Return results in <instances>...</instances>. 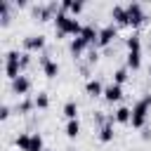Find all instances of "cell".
Returning <instances> with one entry per match:
<instances>
[{
	"label": "cell",
	"instance_id": "26",
	"mask_svg": "<svg viewBox=\"0 0 151 151\" xmlns=\"http://www.w3.org/2000/svg\"><path fill=\"white\" fill-rule=\"evenodd\" d=\"M19 64H21V71H24V68L31 64V54H28V52H21V61H19Z\"/></svg>",
	"mask_w": 151,
	"mask_h": 151
},
{
	"label": "cell",
	"instance_id": "12",
	"mask_svg": "<svg viewBox=\"0 0 151 151\" xmlns=\"http://www.w3.org/2000/svg\"><path fill=\"white\" fill-rule=\"evenodd\" d=\"M87 47H90V45H87L80 35H78V38H73V40H71V45H68V50H71V54H73V57H80Z\"/></svg>",
	"mask_w": 151,
	"mask_h": 151
},
{
	"label": "cell",
	"instance_id": "9",
	"mask_svg": "<svg viewBox=\"0 0 151 151\" xmlns=\"http://www.w3.org/2000/svg\"><path fill=\"white\" fill-rule=\"evenodd\" d=\"M80 38H83L90 47H94V45H97V38H99V28H97V26H92V24H90V26H83Z\"/></svg>",
	"mask_w": 151,
	"mask_h": 151
},
{
	"label": "cell",
	"instance_id": "2",
	"mask_svg": "<svg viewBox=\"0 0 151 151\" xmlns=\"http://www.w3.org/2000/svg\"><path fill=\"white\" fill-rule=\"evenodd\" d=\"M149 109H151V94H144L134 106H132V127L137 130H144L146 125V118H149Z\"/></svg>",
	"mask_w": 151,
	"mask_h": 151
},
{
	"label": "cell",
	"instance_id": "17",
	"mask_svg": "<svg viewBox=\"0 0 151 151\" xmlns=\"http://www.w3.org/2000/svg\"><path fill=\"white\" fill-rule=\"evenodd\" d=\"M142 66V52H127V68L137 71Z\"/></svg>",
	"mask_w": 151,
	"mask_h": 151
},
{
	"label": "cell",
	"instance_id": "30",
	"mask_svg": "<svg viewBox=\"0 0 151 151\" xmlns=\"http://www.w3.org/2000/svg\"><path fill=\"white\" fill-rule=\"evenodd\" d=\"M149 76H151V66H149Z\"/></svg>",
	"mask_w": 151,
	"mask_h": 151
},
{
	"label": "cell",
	"instance_id": "29",
	"mask_svg": "<svg viewBox=\"0 0 151 151\" xmlns=\"http://www.w3.org/2000/svg\"><path fill=\"white\" fill-rule=\"evenodd\" d=\"M142 139H146V142L151 139V130H149V127H144V130H142Z\"/></svg>",
	"mask_w": 151,
	"mask_h": 151
},
{
	"label": "cell",
	"instance_id": "14",
	"mask_svg": "<svg viewBox=\"0 0 151 151\" xmlns=\"http://www.w3.org/2000/svg\"><path fill=\"white\" fill-rule=\"evenodd\" d=\"M113 118H116V123H130V120H132V109L120 106V109H116Z\"/></svg>",
	"mask_w": 151,
	"mask_h": 151
},
{
	"label": "cell",
	"instance_id": "13",
	"mask_svg": "<svg viewBox=\"0 0 151 151\" xmlns=\"http://www.w3.org/2000/svg\"><path fill=\"white\" fill-rule=\"evenodd\" d=\"M85 92H87L90 97H104V85H101L99 80H87Z\"/></svg>",
	"mask_w": 151,
	"mask_h": 151
},
{
	"label": "cell",
	"instance_id": "1",
	"mask_svg": "<svg viewBox=\"0 0 151 151\" xmlns=\"http://www.w3.org/2000/svg\"><path fill=\"white\" fill-rule=\"evenodd\" d=\"M54 26H57V31L64 33V35H76V38H78V35L83 33V24H80L76 17H68L66 12H57Z\"/></svg>",
	"mask_w": 151,
	"mask_h": 151
},
{
	"label": "cell",
	"instance_id": "3",
	"mask_svg": "<svg viewBox=\"0 0 151 151\" xmlns=\"http://www.w3.org/2000/svg\"><path fill=\"white\" fill-rule=\"evenodd\" d=\"M125 9H127V24H130V26H139V24L146 19L144 7H142L139 2H130V5H125Z\"/></svg>",
	"mask_w": 151,
	"mask_h": 151
},
{
	"label": "cell",
	"instance_id": "23",
	"mask_svg": "<svg viewBox=\"0 0 151 151\" xmlns=\"http://www.w3.org/2000/svg\"><path fill=\"white\" fill-rule=\"evenodd\" d=\"M28 151H45V144H42V137L35 132V134H31V149Z\"/></svg>",
	"mask_w": 151,
	"mask_h": 151
},
{
	"label": "cell",
	"instance_id": "15",
	"mask_svg": "<svg viewBox=\"0 0 151 151\" xmlns=\"http://www.w3.org/2000/svg\"><path fill=\"white\" fill-rule=\"evenodd\" d=\"M5 76L9 80H17L19 76H24L21 73V64H5Z\"/></svg>",
	"mask_w": 151,
	"mask_h": 151
},
{
	"label": "cell",
	"instance_id": "20",
	"mask_svg": "<svg viewBox=\"0 0 151 151\" xmlns=\"http://www.w3.org/2000/svg\"><path fill=\"white\" fill-rule=\"evenodd\" d=\"M14 144H17V149H21V151H28V149H31V134L21 132V134L14 139Z\"/></svg>",
	"mask_w": 151,
	"mask_h": 151
},
{
	"label": "cell",
	"instance_id": "7",
	"mask_svg": "<svg viewBox=\"0 0 151 151\" xmlns=\"http://www.w3.org/2000/svg\"><path fill=\"white\" fill-rule=\"evenodd\" d=\"M40 64H42V73H45L47 78H57V76H59V64H57V61H52L47 54H42V57H40Z\"/></svg>",
	"mask_w": 151,
	"mask_h": 151
},
{
	"label": "cell",
	"instance_id": "21",
	"mask_svg": "<svg viewBox=\"0 0 151 151\" xmlns=\"http://www.w3.org/2000/svg\"><path fill=\"white\" fill-rule=\"evenodd\" d=\"M33 106H35V101H33V99H28V97H24V99L17 104V113H28Z\"/></svg>",
	"mask_w": 151,
	"mask_h": 151
},
{
	"label": "cell",
	"instance_id": "31",
	"mask_svg": "<svg viewBox=\"0 0 151 151\" xmlns=\"http://www.w3.org/2000/svg\"><path fill=\"white\" fill-rule=\"evenodd\" d=\"M45 151H52V149H45Z\"/></svg>",
	"mask_w": 151,
	"mask_h": 151
},
{
	"label": "cell",
	"instance_id": "27",
	"mask_svg": "<svg viewBox=\"0 0 151 151\" xmlns=\"http://www.w3.org/2000/svg\"><path fill=\"white\" fill-rule=\"evenodd\" d=\"M9 113H12V111H9V106H7V104H2V106H0V120H7V118H9Z\"/></svg>",
	"mask_w": 151,
	"mask_h": 151
},
{
	"label": "cell",
	"instance_id": "22",
	"mask_svg": "<svg viewBox=\"0 0 151 151\" xmlns=\"http://www.w3.org/2000/svg\"><path fill=\"white\" fill-rule=\"evenodd\" d=\"M33 101H35V109H47V106H50V97H47V92H38Z\"/></svg>",
	"mask_w": 151,
	"mask_h": 151
},
{
	"label": "cell",
	"instance_id": "18",
	"mask_svg": "<svg viewBox=\"0 0 151 151\" xmlns=\"http://www.w3.org/2000/svg\"><path fill=\"white\" fill-rule=\"evenodd\" d=\"M64 116L68 120H78V104L76 101H66L64 104Z\"/></svg>",
	"mask_w": 151,
	"mask_h": 151
},
{
	"label": "cell",
	"instance_id": "11",
	"mask_svg": "<svg viewBox=\"0 0 151 151\" xmlns=\"http://www.w3.org/2000/svg\"><path fill=\"white\" fill-rule=\"evenodd\" d=\"M113 120H116V118L109 116V123L99 127V139H101V142H111V139H113V134H116V132H113Z\"/></svg>",
	"mask_w": 151,
	"mask_h": 151
},
{
	"label": "cell",
	"instance_id": "25",
	"mask_svg": "<svg viewBox=\"0 0 151 151\" xmlns=\"http://www.w3.org/2000/svg\"><path fill=\"white\" fill-rule=\"evenodd\" d=\"M19 61H21V52L9 50V52L5 54V64H19Z\"/></svg>",
	"mask_w": 151,
	"mask_h": 151
},
{
	"label": "cell",
	"instance_id": "8",
	"mask_svg": "<svg viewBox=\"0 0 151 151\" xmlns=\"http://www.w3.org/2000/svg\"><path fill=\"white\" fill-rule=\"evenodd\" d=\"M104 99L111 101V104H113V101H120V99H123V87L116 85V83L106 85V87H104Z\"/></svg>",
	"mask_w": 151,
	"mask_h": 151
},
{
	"label": "cell",
	"instance_id": "16",
	"mask_svg": "<svg viewBox=\"0 0 151 151\" xmlns=\"http://www.w3.org/2000/svg\"><path fill=\"white\" fill-rule=\"evenodd\" d=\"M125 45H127L130 52H142V38H139L137 33H132V35L125 40Z\"/></svg>",
	"mask_w": 151,
	"mask_h": 151
},
{
	"label": "cell",
	"instance_id": "5",
	"mask_svg": "<svg viewBox=\"0 0 151 151\" xmlns=\"http://www.w3.org/2000/svg\"><path fill=\"white\" fill-rule=\"evenodd\" d=\"M28 90H31V80H28V76H19L17 80H12V92H14V94L26 97Z\"/></svg>",
	"mask_w": 151,
	"mask_h": 151
},
{
	"label": "cell",
	"instance_id": "24",
	"mask_svg": "<svg viewBox=\"0 0 151 151\" xmlns=\"http://www.w3.org/2000/svg\"><path fill=\"white\" fill-rule=\"evenodd\" d=\"M127 78H130V76H127V68H118V71L113 73V83L120 85V87H123V83H125Z\"/></svg>",
	"mask_w": 151,
	"mask_h": 151
},
{
	"label": "cell",
	"instance_id": "4",
	"mask_svg": "<svg viewBox=\"0 0 151 151\" xmlns=\"http://www.w3.org/2000/svg\"><path fill=\"white\" fill-rule=\"evenodd\" d=\"M118 35V28L111 24V26H104V28H99V38H97V47H106V45H111V40Z\"/></svg>",
	"mask_w": 151,
	"mask_h": 151
},
{
	"label": "cell",
	"instance_id": "6",
	"mask_svg": "<svg viewBox=\"0 0 151 151\" xmlns=\"http://www.w3.org/2000/svg\"><path fill=\"white\" fill-rule=\"evenodd\" d=\"M45 47V35H26L24 38V50L26 52H35Z\"/></svg>",
	"mask_w": 151,
	"mask_h": 151
},
{
	"label": "cell",
	"instance_id": "28",
	"mask_svg": "<svg viewBox=\"0 0 151 151\" xmlns=\"http://www.w3.org/2000/svg\"><path fill=\"white\" fill-rule=\"evenodd\" d=\"M83 7H85L83 2H76V0H73V5H71V12H73V14H80V12H83Z\"/></svg>",
	"mask_w": 151,
	"mask_h": 151
},
{
	"label": "cell",
	"instance_id": "19",
	"mask_svg": "<svg viewBox=\"0 0 151 151\" xmlns=\"http://www.w3.org/2000/svg\"><path fill=\"white\" fill-rule=\"evenodd\" d=\"M78 134H80V123L78 120H68L66 123V137L68 139H76Z\"/></svg>",
	"mask_w": 151,
	"mask_h": 151
},
{
	"label": "cell",
	"instance_id": "10",
	"mask_svg": "<svg viewBox=\"0 0 151 151\" xmlns=\"http://www.w3.org/2000/svg\"><path fill=\"white\" fill-rule=\"evenodd\" d=\"M111 19L116 24H127V9H125V5H113L111 7Z\"/></svg>",
	"mask_w": 151,
	"mask_h": 151
}]
</instances>
